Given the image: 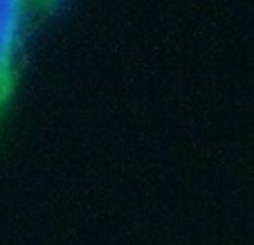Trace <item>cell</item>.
<instances>
[{
	"instance_id": "1",
	"label": "cell",
	"mask_w": 254,
	"mask_h": 245,
	"mask_svg": "<svg viewBox=\"0 0 254 245\" xmlns=\"http://www.w3.org/2000/svg\"><path fill=\"white\" fill-rule=\"evenodd\" d=\"M63 2L65 0H0V130L16 104L32 36Z\"/></svg>"
}]
</instances>
